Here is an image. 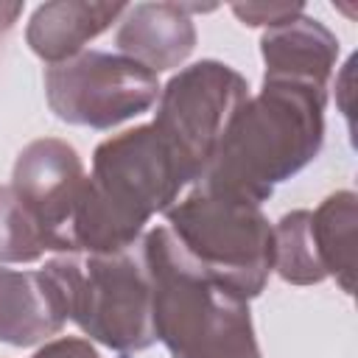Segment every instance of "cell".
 Instances as JSON below:
<instances>
[{"label": "cell", "mask_w": 358, "mask_h": 358, "mask_svg": "<svg viewBox=\"0 0 358 358\" xmlns=\"http://www.w3.org/2000/svg\"><path fill=\"white\" fill-rule=\"evenodd\" d=\"M260 53L266 62L263 78L327 90L338 59V39L319 20L299 14L277 28H266L260 36Z\"/></svg>", "instance_id": "obj_11"}, {"label": "cell", "mask_w": 358, "mask_h": 358, "mask_svg": "<svg viewBox=\"0 0 358 358\" xmlns=\"http://www.w3.org/2000/svg\"><path fill=\"white\" fill-rule=\"evenodd\" d=\"M327 90L263 78L229 117L196 185L263 204L274 187L310 165L324 143Z\"/></svg>", "instance_id": "obj_1"}, {"label": "cell", "mask_w": 358, "mask_h": 358, "mask_svg": "<svg viewBox=\"0 0 358 358\" xmlns=\"http://www.w3.org/2000/svg\"><path fill=\"white\" fill-rule=\"evenodd\" d=\"M213 6L187 3H137L129 6L115 34L117 53L143 64L145 70L165 73L179 67L196 48L193 11H210Z\"/></svg>", "instance_id": "obj_9"}, {"label": "cell", "mask_w": 358, "mask_h": 358, "mask_svg": "<svg viewBox=\"0 0 358 358\" xmlns=\"http://www.w3.org/2000/svg\"><path fill=\"white\" fill-rule=\"evenodd\" d=\"M31 358H101V352L90 344V338L62 336V338L45 341Z\"/></svg>", "instance_id": "obj_17"}, {"label": "cell", "mask_w": 358, "mask_h": 358, "mask_svg": "<svg viewBox=\"0 0 358 358\" xmlns=\"http://www.w3.org/2000/svg\"><path fill=\"white\" fill-rule=\"evenodd\" d=\"M154 336L171 358H263L243 296L199 268L168 227L140 238Z\"/></svg>", "instance_id": "obj_3"}, {"label": "cell", "mask_w": 358, "mask_h": 358, "mask_svg": "<svg viewBox=\"0 0 358 358\" xmlns=\"http://www.w3.org/2000/svg\"><path fill=\"white\" fill-rule=\"evenodd\" d=\"M45 238L11 185H0V263H34L45 255Z\"/></svg>", "instance_id": "obj_15"}, {"label": "cell", "mask_w": 358, "mask_h": 358, "mask_svg": "<svg viewBox=\"0 0 358 358\" xmlns=\"http://www.w3.org/2000/svg\"><path fill=\"white\" fill-rule=\"evenodd\" d=\"M45 266L64 291L67 319L84 336L117 352H140L157 341L140 243L115 255H59Z\"/></svg>", "instance_id": "obj_5"}, {"label": "cell", "mask_w": 358, "mask_h": 358, "mask_svg": "<svg viewBox=\"0 0 358 358\" xmlns=\"http://www.w3.org/2000/svg\"><path fill=\"white\" fill-rule=\"evenodd\" d=\"M246 98V78L215 59L182 67L159 90L151 126L173 148L193 182L201 179L229 117Z\"/></svg>", "instance_id": "obj_6"}, {"label": "cell", "mask_w": 358, "mask_h": 358, "mask_svg": "<svg viewBox=\"0 0 358 358\" xmlns=\"http://www.w3.org/2000/svg\"><path fill=\"white\" fill-rule=\"evenodd\" d=\"M355 224L358 196L352 190L330 193L310 213V235L327 277H333L344 294L355 288Z\"/></svg>", "instance_id": "obj_13"}, {"label": "cell", "mask_w": 358, "mask_h": 358, "mask_svg": "<svg viewBox=\"0 0 358 358\" xmlns=\"http://www.w3.org/2000/svg\"><path fill=\"white\" fill-rule=\"evenodd\" d=\"M274 271L291 285L327 280L310 235V210H291L274 224Z\"/></svg>", "instance_id": "obj_14"}, {"label": "cell", "mask_w": 358, "mask_h": 358, "mask_svg": "<svg viewBox=\"0 0 358 358\" xmlns=\"http://www.w3.org/2000/svg\"><path fill=\"white\" fill-rule=\"evenodd\" d=\"M84 187L87 171L70 143L59 137H39L17 154L11 190L36 221L48 252L78 255L73 224Z\"/></svg>", "instance_id": "obj_8"}, {"label": "cell", "mask_w": 358, "mask_h": 358, "mask_svg": "<svg viewBox=\"0 0 358 358\" xmlns=\"http://www.w3.org/2000/svg\"><path fill=\"white\" fill-rule=\"evenodd\" d=\"M126 3H90V0H53L34 8L25 42L48 64H62L84 53V45L101 36L112 22L126 14Z\"/></svg>", "instance_id": "obj_12"}, {"label": "cell", "mask_w": 358, "mask_h": 358, "mask_svg": "<svg viewBox=\"0 0 358 358\" xmlns=\"http://www.w3.org/2000/svg\"><path fill=\"white\" fill-rule=\"evenodd\" d=\"M165 227L185 255L246 302L274 271V227L260 204L196 185L165 210Z\"/></svg>", "instance_id": "obj_4"}, {"label": "cell", "mask_w": 358, "mask_h": 358, "mask_svg": "<svg viewBox=\"0 0 358 358\" xmlns=\"http://www.w3.org/2000/svg\"><path fill=\"white\" fill-rule=\"evenodd\" d=\"M67 322L64 291L48 266L17 271L0 266V341L34 347L59 336Z\"/></svg>", "instance_id": "obj_10"}, {"label": "cell", "mask_w": 358, "mask_h": 358, "mask_svg": "<svg viewBox=\"0 0 358 358\" xmlns=\"http://www.w3.org/2000/svg\"><path fill=\"white\" fill-rule=\"evenodd\" d=\"M190 182L187 168L151 123L98 143L73 224L78 255H115L137 246L145 224L173 207Z\"/></svg>", "instance_id": "obj_2"}, {"label": "cell", "mask_w": 358, "mask_h": 358, "mask_svg": "<svg viewBox=\"0 0 358 358\" xmlns=\"http://www.w3.org/2000/svg\"><path fill=\"white\" fill-rule=\"evenodd\" d=\"M159 81L143 64L106 50H84L76 59L45 70V98L50 112L73 126L112 129L159 98Z\"/></svg>", "instance_id": "obj_7"}, {"label": "cell", "mask_w": 358, "mask_h": 358, "mask_svg": "<svg viewBox=\"0 0 358 358\" xmlns=\"http://www.w3.org/2000/svg\"><path fill=\"white\" fill-rule=\"evenodd\" d=\"M20 11H22L20 3H0V34L14 25V20L20 17Z\"/></svg>", "instance_id": "obj_18"}, {"label": "cell", "mask_w": 358, "mask_h": 358, "mask_svg": "<svg viewBox=\"0 0 358 358\" xmlns=\"http://www.w3.org/2000/svg\"><path fill=\"white\" fill-rule=\"evenodd\" d=\"M232 14L252 28H277L305 14V6L302 3H235Z\"/></svg>", "instance_id": "obj_16"}]
</instances>
